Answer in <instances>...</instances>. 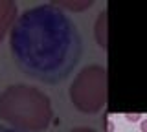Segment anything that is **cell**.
<instances>
[{"label": "cell", "instance_id": "1", "mask_svg": "<svg viewBox=\"0 0 147 132\" xmlns=\"http://www.w3.org/2000/svg\"><path fill=\"white\" fill-rule=\"evenodd\" d=\"M9 50L22 74L46 84H57L77 66L83 40L61 7L42 4L17 19L9 31Z\"/></svg>", "mask_w": 147, "mask_h": 132}, {"label": "cell", "instance_id": "2", "mask_svg": "<svg viewBox=\"0 0 147 132\" xmlns=\"http://www.w3.org/2000/svg\"><path fill=\"white\" fill-rule=\"evenodd\" d=\"M0 119L18 132H42L53 119L52 101L30 84H11L0 94Z\"/></svg>", "mask_w": 147, "mask_h": 132}, {"label": "cell", "instance_id": "3", "mask_svg": "<svg viewBox=\"0 0 147 132\" xmlns=\"http://www.w3.org/2000/svg\"><path fill=\"white\" fill-rule=\"evenodd\" d=\"M70 101L81 114H98L107 103V70L101 64H90L74 77Z\"/></svg>", "mask_w": 147, "mask_h": 132}, {"label": "cell", "instance_id": "4", "mask_svg": "<svg viewBox=\"0 0 147 132\" xmlns=\"http://www.w3.org/2000/svg\"><path fill=\"white\" fill-rule=\"evenodd\" d=\"M17 22V4L13 0H0V42L6 39Z\"/></svg>", "mask_w": 147, "mask_h": 132}, {"label": "cell", "instance_id": "5", "mask_svg": "<svg viewBox=\"0 0 147 132\" xmlns=\"http://www.w3.org/2000/svg\"><path fill=\"white\" fill-rule=\"evenodd\" d=\"M94 35H96V42L99 44L103 50H107V40H109V31H107V9H103L96 19L94 26Z\"/></svg>", "mask_w": 147, "mask_h": 132}, {"label": "cell", "instance_id": "6", "mask_svg": "<svg viewBox=\"0 0 147 132\" xmlns=\"http://www.w3.org/2000/svg\"><path fill=\"white\" fill-rule=\"evenodd\" d=\"M55 6H64L66 9L70 11H83V9H88V7L92 6V2H53Z\"/></svg>", "mask_w": 147, "mask_h": 132}, {"label": "cell", "instance_id": "7", "mask_svg": "<svg viewBox=\"0 0 147 132\" xmlns=\"http://www.w3.org/2000/svg\"><path fill=\"white\" fill-rule=\"evenodd\" d=\"M68 132H98V130L90 129V127H76V129H72V130H68Z\"/></svg>", "mask_w": 147, "mask_h": 132}, {"label": "cell", "instance_id": "8", "mask_svg": "<svg viewBox=\"0 0 147 132\" xmlns=\"http://www.w3.org/2000/svg\"><path fill=\"white\" fill-rule=\"evenodd\" d=\"M125 117L129 121H138V119H140V114H127Z\"/></svg>", "mask_w": 147, "mask_h": 132}, {"label": "cell", "instance_id": "9", "mask_svg": "<svg viewBox=\"0 0 147 132\" xmlns=\"http://www.w3.org/2000/svg\"><path fill=\"white\" fill-rule=\"evenodd\" d=\"M0 132H18L15 129H9V127H4V125H0Z\"/></svg>", "mask_w": 147, "mask_h": 132}, {"label": "cell", "instance_id": "10", "mask_svg": "<svg viewBox=\"0 0 147 132\" xmlns=\"http://www.w3.org/2000/svg\"><path fill=\"white\" fill-rule=\"evenodd\" d=\"M107 132H114V123L110 119H107Z\"/></svg>", "mask_w": 147, "mask_h": 132}, {"label": "cell", "instance_id": "11", "mask_svg": "<svg viewBox=\"0 0 147 132\" xmlns=\"http://www.w3.org/2000/svg\"><path fill=\"white\" fill-rule=\"evenodd\" d=\"M140 129H142V132H147V119H145V121H142Z\"/></svg>", "mask_w": 147, "mask_h": 132}]
</instances>
